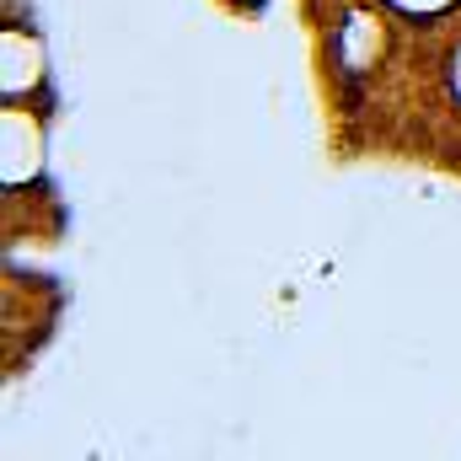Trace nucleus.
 <instances>
[{
    "label": "nucleus",
    "instance_id": "1",
    "mask_svg": "<svg viewBox=\"0 0 461 461\" xmlns=\"http://www.w3.org/2000/svg\"><path fill=\"white\" fill-rule=\"evenodd\" d=\"M381 43H386L381 22H375V16H365V11H354L344 27L333 32V49H339V59H344V70H354V76H365V70L375 65Z\"/></svg>",
    "mask_w": 461,
    "mask_h": 461
},
{
    "label": "nucleus",
    "instance_id": "2",
    "mask_svg": "<svg viewBox=\"0 0 461 461\" xmlns=\"http://www.w3.org/2000/svg\"><path fill=\"white\" fill-rule=\"evenodd\" d=\"M386 5H397L402 16H440V11L456 5V0H386Z\"/></svg>",
    "mask_w": 461,
    "mask_h": 461
},
{
    "label": "nucleus",
    "instance_id": "3",
    "mask_svg": "<svg viewBox=\"0 0 461 461\" xmlns=\"http://www.w3.org/2000/svg\"><path fill=\"white\" fill-rule=\"evenodd\" d=\"M451 86H456V97H461V43H456V54H451Z\"/></svg>",
    "mask_w": 461,
    "mask_h": 461
},
{
    "label": "nucleus",
    "instance_id": "4",
    "mask_svg": "<svg viewBox=\"0 0 461 461\" xmlns=\"http://www.w3.org/2000/svg\"><path fill=\"white\" fill-rule=\"evenodd\" d=\"M247 5H263V0H247Z\"/></svg>",
    "mask_w": 461,
    "mask_h": 461
}]
</instances>
